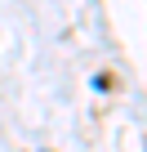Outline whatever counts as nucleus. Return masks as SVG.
I'll return each mask as SVG.
<instances>
[]
</instances>
